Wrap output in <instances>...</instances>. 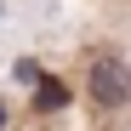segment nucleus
Instances as JSON below:
<instances>
[{
    "instance_id": "1",
    "label": "nucleus",
    "mask_w": 131,
    "mask_h": 131,
    "mask_svg": "<svg viewBox=\"0 0 131 131\" xmlns=\"http://www.w3.org/2000/svg\"><path fill=\"white\" fill-rule=\"evenodd\" d=\"M125 91H131L125 63H120V57H97V63H91V97H97L103 108H120V103H125Z\"/></svg>"
}]
</instances>
